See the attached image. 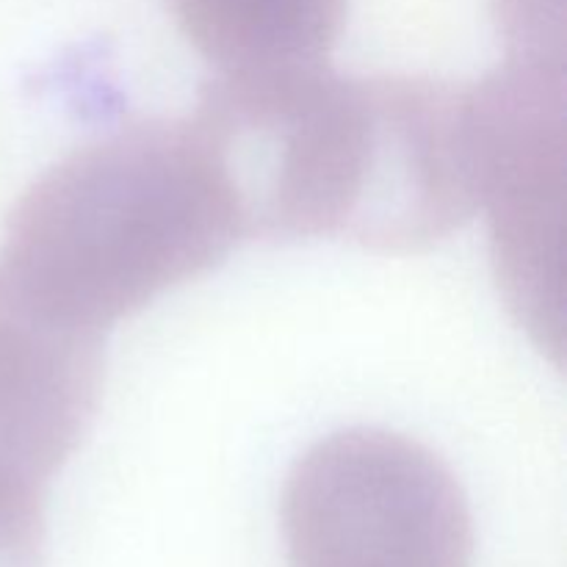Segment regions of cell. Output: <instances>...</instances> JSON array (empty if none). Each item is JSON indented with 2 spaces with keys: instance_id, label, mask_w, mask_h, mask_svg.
<instances>
[{
  "instance_id": "4",
  "label": "cell",
  "mask_w": 567,
  "mask_h": 567,
  "mask_svg": "<svg viewBox=\"0 0 567 567\" xmlns=\"http://www.w3.org/2000/svg\"><path fill=\"white\" fill-rule=\"evenodd\" d=\"M480 208L509 310L532 341L565 354V66L507 59L474 86Z\"/></svg>"
},
{
  "instance_id": "2",
  "label": "cell",
  "mask_w": 567,
  "mask_h": 567,
  "mask_svg": "<svg viewBox=\"0 0 567 567\" xmlns=\"http://www.w3.org/2000/svg\"><path fill=\"white\" fill-rule=\"evenodd\" d=\"M188 120L244 238L347 236L369 131L365 78L327 64L219 72Z\"/></svg>"
},
{
  "instance_id": "5",
  "label": "cell",
  "mask_w": 567,
  "mask_h": 567,
  "mask_svg": "<svg viewBox=\"0 0 567 567\" xmlns=\"http://www.w3.org/2000/svg\"><path fill=\"white\" fill-rule=\"evenodd\" d=\"M369 136L349 241L421 252L480 210L474 86L413 75L365 78Z\"/></svg>"
},
{
  "instance_id": "1",
  "label": "cell",
  "mask_w": 567,
  "mask_h": 567,
  "mask_svg": "<svg viewBox=\"0 0 567 567\" xmlns=\"http://www.w3.org/2000/svg\"><path fill=\"white\" fill-rule=\"evenodd\" d=\"M192 120H138L55 161L14 205L0 271L42 310L103 336L241 241Z\"/></svg>"
},
{
  "instance_id": "3",
  "label": "cell",
  "mask_w": 567,
  "mask_h": 567,
  "mask_svg": "<svg viewBox=\"0 0 567 567\" xmlns=\"http://www.w3.org/2000/svg\"><path fill=\"white\" fill-rule=\"evenodd\" d=\"M288 567H471L474 520L432 449L374 426L313 443L282 491Z\"/></svg>"
},
{
  "instance_id": "7",
  "label": "cell",
  "mask_w": 567,
  "mask_h": 567,
  "mask_svg": "<svg viewBox=\"0 0 567 567\" xmlns=\"http://www.w3.org/2000/svg\"><path fill=\"white\" fill-rule=\"evenodd\" d=\"M177 25L219 72L327 64L349 0H169Z\"/></svg>"
},
{
  "instance_id": "8",
  "label": "cell",
  "mask_w": 567,
  "mask_h": 567,
  "mask_svg": "<svg viewBox=\"0 0 567 567\" xmlns=\"http://www.w3.org/2000/svg\"><path fill=\"white\" fill-rule=\"evenodd\" d=\"M44 482L0 460V567H44Z\"/></svg>"
},
{
  "instance_id": "6",
  "label": "cell",
  "mask_w": 567,
  "mask_h": 567,
  "mask_svg": "<svg viewBox=\"0 0 567 567\" xmlns=\"http://www.w3.org/2000/svg\"><path fill=\"white\" fill-rule=\"evenodd\" d=\"M103 336L33 305L0 271V460L48 485L100 408Z\"/></svg>"
}]
</instances>
